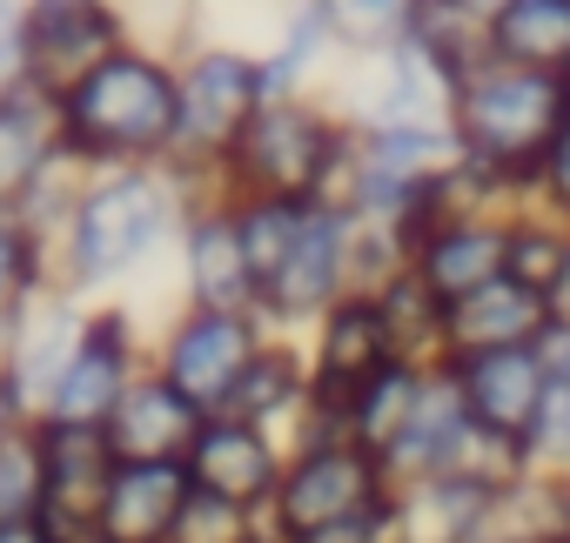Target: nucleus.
I'll use <instances>...</instances> for the list:
<instances>
[{
	"label": "nucleus",
	"mask_w": 570,
	"mask_h": 543,
	"mask_svg": "<svg viewBox=\"0 0 570 543\" xmlns=\"http://www.w3.org/2000/svg\"><path fill=\"white\" fill-rule=\"evenodd\" d=\"M35 436H41V463H48V510L81 536L88 530V510L101 503L121 450L101 423H48L35 416Z\"/></svg>",
	"instance_id": "6ab92c4d"
},
{
	"label": "nucleus",
	"mask_w": 570,
	"mask_h": 543,
	"mask_svg": "<svg viewBox=\"0 0 570 543\" xmlns=\"http://www.w3.org/2000/svg\"><path fill=\"white\" fill-rule=\"evenodd\" d=\"M21 430H35V409H28V396L14 389L8 363H0V443H8V436H21Z\"/></svg>",
	"instance_id": "79ce46f5"
},
{
	"label": "nucleus",
	"mask_w": 570,
	"mask_h": 543,
	"mask_svg": "<svg viewBox=\"0 0 570 543\" xmlns=\"http://www.w3.org/2000/svg\"><path fill=\"white\" fill-rule=\"evenodd\" d=\"M208 188L215 181H202L188 168H108V175H88L68 221H61V235H55L61 289L81 296V303L121 296L161 255H175L181 221Z\"/></svg>",
	"instance_id": "f257e3e1"
},
{
	"label": "nucleus",
	"mask_w": 570,
	"mask_h": 543,
	"mask_svg": "<svg viewBox=\"0 0 570 543\" xmlns=\"http://www.w3.org/2000/svg\"><path fill=\"white\" fill-rule=\"evenodd\" d=\"M350 155V115L336 108L330 88L309 95H275L248 135L228 148L215 168L222 195H289V201H323L336 168Z\"/></svg>",
	"instance_id": "7ed1b4c3"
},
{
	"label": "nucleus",
	"mask_w": 570,
	"mask_h": 543,
	"mask_svg": "<svg viewBox=\"0 0 570 543\" xmlns=\"http://www.w3.org/2000/svg\"><path fill=\"white\" fill-rule=\"evenodd\" d=\"M61 108L55 88H41L35 75H21L0 95V208H21L55 168H61Z\"/></svg>",
	"instance_id": "a211bd4d"
},
{
	"label": "nucleus",
	"mask_w": 570,
	"mask_h": 543,
	"mask_svg": "<svg viewBox=\"0 0 570 543\" xmlns=\"http://www.w3.org/2000/svg\"><path fill=\"white\" fill-rule=\"evenodd\" d=\"M423 376H430L423 363H390V369H376L363 389H350V443H363V450L390 456V450L403 443L410 416H416Z\"/></svg>",
	"instance_id": "7c9ffc66"
},
{
	"label": "nucleus",
	"mask_w": 570,
	"mask_h": 543,
	"mask_svg": "<svg viewBox=\"0 0 570 543\" xmlns=\"http://www.w3.org/2000/svg\"><path fill=\"white\" fill-rule=\"evenodd\" d=\"M195 496L188 463H115L101 503L88 510L81 543H175L181 510Z\"/></svg>",
	"instance_id": "4468645a"
},
{
	"label": "nucleus",
	"mask_w": 570,
	"mask_h": 543,
	"mask_svg": "<svg viewBox=\"0 0 570 543\" xmlns=\"http://www.w3.org/2000/svg\"><path fill=\"white\" fill-rule=\"evenodd\" d=\"M557 309H563V316H570V283H563V296H557Z\"/></svg>",
	"instance_id": "a18cd8bd"
},
{
	"label": "nucleus",
	"mask_w": 570,
	"mask_h": 543,
	"mask_svg": "<svg viewBox=\"0 0 570 543\" xmlns=\"http://www.w3.org/2000/svg\"><path fill=\"white\" fill-rule=\"evenodd\" d=\"M303 349H309V369H316V389H336V396H350V389H363L376 369H390V363H403L396 356V343H390V323H383V303L370 296V289H350L309 336H303Z\"/></svg>",
	"instance_id": "f3484780"
},
{
	"label": "nucleus",
	"mask_w": 570,
	"mask_h": 543,
	"mask_svg": "<svg viewBox=\"0 0 570 543\" xmlns=\"http://www.w3.org/2000/svg\"><path fill=\"white\" fill-rule=\"evenodd\" d=\"M175 276H181V303L195 309H255V268L235 228V201L222 188H208L175 241Z\"/></svg>",
	"instance_id": "ddd939ff"
},
{
	"label": "nucleus",
	"mask_w": 570,
	"mask_h": 543,
	"mask_svg": "<svg viewBox=\"0 0 570 543\" xmlns=\"http://www.w3.org/2000/svg\"><path fill=\"white\" fill-rule=\"evenodd\" d=\"M0 543H81L55 510L48 516H21V523H0Z\"/></svg>",
	"instance_id": "a19ab883"
},
{
	"label": "nucleus",
	"mask_w": 570,
	"mask_h": 543,
	"mask_svg": "<svg viewBox=\"0 0 570 543\" xmlns=\"http://www.w3.org/2000/svg\"><path fill=\"white\" fill-rule=\"evenodd\" d=\"M503 261H510V215H436L410 235V268L443 303L503 283Z\"/></svg>",
	"instance_id": "2eb2a0df"
},
{
	"label": "nucleus",
	"mask_w": 570,
	"mask_h": 543,
	"mask_svg": "<svg viewBox=\"0 0 570 543\" xmlns=\"http://www.w3.org/2000/svg\"><path fill=\"white\" fill-rule=\"evenodd\" d=\"M175 543H275L268 536V516L262 510H242V503H222V496H188L181 510V530Z\"/></svg>",
	"instance_id": "e433bc0d"
},
{
	"label": "nucleus",
	"mask_w": 570,
	"mask_h": 543,
	"mask_svg": "<svg viewBox=\"0 0 570 543\" xmlns=\"http://www.w3.org/2000/svg\"><path fill=\"white\" fill-rule=\"evenodd\" d=\"M403 34H416L430 55H443L456 75H470L476 61H490V28L476 14H463L456 0H416V14H410Z\"/></svg>",
	"instance_id": "473e14b6"
},
{
	"label": "nucleus",
	"mask_w": 570,
	"mask_h": 543,
	"mask_svg": "<svg viewBox=\"0 0 570 543\" xmlns=\"http://www.w3.org/2000/svg\"><path fill=\"white\" fill-rule=\"evenodd\" d=\"M570 121V95L557 75H537V68H517V61H476L463 81H456V101H450V135L470 161L510 175L517 188H530L543 148L557 141V128Z\"/></svg>",
	"instance_id": "20e7f679"
},
{
	"label": "nucleus",
	"mask_w": 570,
	"mask_h": 543,
	"mask_svg": "<svg viewBox=\"0 0 570 543\" xmlns=\"http://www.w3.org/2000/svg\"><path fill=\"white\" fill-rule=\"evenodd\" d=\"M463 430H470V403H463V389H456L450 363H436V369L423 376V396H416V416H410L403 443L383 456L390 483L443 476V470H450V456H456V443H463Z\"/></svg>",
	"instance_id": "b1692460"
},
{
	"label": "nucleus",
	"mask_w": 570,
	"mask_h": 543,
	"mask_svg": "<svg viewBox=\"0 0 570 543\" xmlns=\"http://www.w3.org/2000/svg\"><path fill=\"white\" fill-rule=\"evenodd\" d=\"M21 516H48V463L35 430L0 443V523H21Z\"/></svg>",
	"instance_id": "f704fd0d"
},
{
	"label": "nucleus",
	"mask_w": 570,
	"mask_h": 543,
	"mask_svg": "<svg viewBox=\"0 0 570 543\" xmlns=\"http://www.w3.org/2000/svg\"><path fill=\"white\" fill-rule=\"evenodd\" d=\"M282 470H289V436H275L248 416H208L188 450V476L202 496H222V503H242L262 516L282 490Z\"/></svg>",
	"instance_id": "f8f14e48"
},
{
	"label": "nucleus",
	"mask_w": 570,
	"mask_h": 543,
	"mask_svg": "<svg viewBox=\"0 0 570 543\" xmlns=\"http://www.w3.org/2000/svg\"><path fill=\"white\" fill-rule=\"evenodd\" d=\"M48 289H61L55 235L41 221H28V208H0V323Z\"/></svg>",
	"instance_id": "c85d7f7f"
},
{
	"label": "nucleus",
	"mask_w": 570,
	"mask_h": 543,
	"mask_svg": "<svg viewBox=\"0 0 570 543\" xmlns=\"http://www.w3.org/2000/svg\"><path fill=\"white\" fill-rule=\"evenodd\" d=\"M490 543H570V536H490Z\"/></svg>",
	"instance_id": "c03bdc74"
},
{
	"label": "nucleus",
	"mask_w": 570,
	"mask_h": 543,
	"mask_svg": "<svg viewBox=\"0 0 570 543\" xmlns=\"http://www.w3.org/2000/svg\"><path fill=\"white\" fill-rule=\"evenodd\" d=\"M456 81L463 75L443 55H430L416 34H396L376 55H350L330 95L356 128H410V121H450Z\"/></svg>",
	"instance_id": "6e6552de"
},
{
	"label": "nucleus",
	"mask_w": 570,
	"mask_h": 543,
	"mask_svg": "<svg viewBox=\"0 0 570 543\" xmlns=\"http://www.w3.org/2000/svg\"><path fill=\"white\" fill-rule=\"evenodd\" d=\"M503 276L557 309V296L570 283V221L550 215V208H537V201L517 208L510 215V261H503Z\"/></svg>",
	"instance_id": "cd10ccee"
},
{
	"label": "nucleus",
	"mask_w": 570,
	"mask_h": 543,
	"mask_svg": "<svg viewBox=\"0 0 570 543\" xmlns=\"http://www.w3.org/2000/svg\"><path fill=\"white\" fill-rule=\"evenodd\" d=\"M128 8H135V14H141V8H155V0H128Z\"/></svg>",
	"instance_id": "49530a36"
},
{
	"label": "nucleus",
	"mask_w": 570,
	"mask_h": 543,
	"mask_svg": "<svg viewBox=\"0 0 570 543\" xmlns=\"http://www.w3.org/2000/svg\"><path fill=\"white\" fill-rule=\"evenodd\" d=\"M396 483L383 470L376 450L350 443V436H330V443H289V470H282V490L268 503V536L275 543H309L316 530L370 510V503H390Z\"/></svg>",
	"instance_id": "0eeeda50"
},
{
	"label": "nucleus",
	"mask_w": 570,
	"mask_h": 543,
	"mask_svg": "<svg viewBox=\"0 0 570 543\" xmlns=\"http://www.w3.org/2000/svg\"><path fill=\"white\" fill-rule=\"evenodd\" d=\"M81 323H88V303L68 296V289H48V296H35L28 309H14L0 323V363H8V376H14V389L28 396L35 416L48 409V396H55V383H61L75 343H81Z\"/></svg>",
	"instance_id": "dca6fc26"
},
{
	"label": "nucleus",
	"mask_w": 570,
	"mask_h": 543,
	"mask_svg": "<svg viewBox=\"0 0 570 543\" xmlns=\"http://www.w3.org/2000/svg\"><path fill=\"white\" fill-rule=\"evenodd\" d=\"M128 41H135L128 0H21V55L41 88L81 81Z\"/></svg>",
	"instance_id": "9b49d317"
},
{
	"label": "nucleus",
	"mask_w": 570,
	"mask_h": 543,
	"mask_svg": "<svg viewBox=\"0 0 570 543\" xmlns=\"http://www.w3.org/2000/svg\"><path fill=\"white\" fill-rule=\"evenodd\" d=\"M370 296L383 303V323H390V343H396L403 363H423V369L450 363V303L416 276V268L390 276V283L370 289Z\"/></svg>",
	"instance_id": "bb28decb"
},
{
	"label": "nucleus",
	"mask_w": 570,
	"mask_h": 543,
	"mask_svg": "<svg viewBox=\"0 0 570 543\" xmlns=\"http://www.w3.org/2000/svg\"><path fill=\"white\" fill-rule=\"evenodd\" d=\"M202 423H208V416H202L175 383H161L155 369H141V383H135V389L121 396V409L108 416V436H115V450H121L128 463H188Z\"/></svg>",
	"instance_id": "412c9836"
},
{
	"label": "nucleus",
	"mask_w": 570,
	"mask_h": 543,
	"mask_svg": "<svg viewBox=\"0 0 570 543\" xmlns=\"http://www.w3.org/2000/svg\"><path fill=\"white\" fill-rule=\"evenodd\" d=\"M323 14H330V28H336V41H343V61H350V55L390 48V41L410 28L416 0H323Z\"/></svg>",
	"instance_id": "72a5a7b5"
},
{
	"label": "nucleus",
	"mask_w": 570,
	"mask_h": 543,
	"mask_svg": "<svg viewBox=\"0 0 570 543\" xmlns=\"http://www.w3.org/2000/svg\"><path fill=\"white\" fill-rule=\"evenodd\" d=\"M550 316H557V309H550L543 296H530V289H517V283L503 276V283H490V289H476V296L450 303V356L530 349V343L543 336V323H550Z\"/></svg>",
	"instance_id": "a878e982"
},
{
	"label": "nucleus",
	"mask_w": 570,
	"mask_h": 543,
	"mask_svg": "<svg viewBox=\"0 0 570 543\" xmlns=\"http://www.w3.org/2000/svg\"><path fill=\"white\" fill-rule=\"evenodd\" d=\"M228 201H235V228H242V248H248V268H255V303H262V289L275 283V268L289 261L316 201H289V195H228Z\"/></svg>",
	"instance_id": "2f4dec72"
},
{
	"label": "nucleus",
	"mask_w": 570,
	"mask_h": 543,
	"mask_svg": "<svg viewBox=\"0 0 570 543\" xmlns=\"http://www.w3.org/2000/svg\"><path fill=\"white\" fill-rule=\"evenodd\" d=\"M563 95H570V75H563Z\"/></svg>",
	"instance_id": "09e8293b"
},
{
	"label": "nucleus",
	"mask_w": 570,
	"mask_h": 543,
	"mask_svg": "<svg viewBox=\"0 0 570 543\" xmlns=\"http://www.w3.org/2000/svg\"><path fill=\"white\" fill-rule=\"evenodd\" d=\"M456 8H463V14H476L483 28H497V21H503V14L517 8V0H456Z\"/></svg>",
	"instance_id": "37998d69"
},
{
	"label": "nucleus",
	"mask_w": 570,
	"mask_h": 543,
	"mask_svg": "<svg viewBox=\"0 0 570 543\" xmlns=\"http://www.w3.org/2000/svg\"><path fill=\"white\" fill-rule=\"evenodd\" d=\"M262 343H268V323L255 309H195V303H175L155 323V336H148V369L161 383H175L202 416H222Z\"/></svg>",
	"instance_id": "423d86ee"
},
{
	"label": "nucleus",
	"mask_w": 570,
	"mask_h": 543,
	"mask_svg": "<svg viewBox=\"0 0 570 543\" xmlns=\"http://www.w3.org/2000/svg\"><path fill=\"white\" fill-rule=\"evenodd\" d=\"M148 323H141V309L135 303H121V296H108V303H88V323H81V343H75V356H68V369H61V383H55V396H48V423H101L108 430V416L121 409V396L141 383V369H148Z\"/></svg>",
	"instance_id": "1a4fd4ad"
},
{
	"label": "nucleus",
	"mask_w": 570,
	"mask_h": 543,
	"mask_svg": "<svg viewBox=\"0 0 570 543\" xmlns=\"http://www.w3.org/2000/svg\"><path fill=\"white\" fill-rule=\"evenodd\" d=\"M530 349H537V363H543L550 383H570V316H563V309L543 323V336H537Z\"/></svg>",
	"instance_id": "ea45409f"
},
{
	"label": "nucleus",
	"mask_w": 570,
	"mask_h": 543,
	"mask_svg": "<svg viewBox=\"0 0 570 543\" xmlns=\"http://www.w3.org/2000/svg\"><path fill=\"white\" fill-rule=\"evenodd\" d=\"M517 443H523L530 476L570 483V383H550V389H543V403H537V416H530V430H523Z\"/></svg>",
	"instance_id": "c9c22d12"
},
{
	"label": "nucleus",
	"mask_w": 570,
	"mask_h": 543,
	"mask_svg": "<svg viewBox=\"0 0 570 543\" xmlns=\"http://www.w3.org/2000/svg\"><path fill=\"white\" fill-rule=\"evenodd\" d=\"M530 201L570 221V121H563L557 141L543 148V161H537V175H530Z\"/></svg>",
	"instance_id": "4c0bfd02"
},
{
	"label": "nucleus",
	"mask_w": 570,
	"mask_h": 543,
	"mask_svg": "<svg viewBox=\"0 0 570 543\" xmlns=\"http://www.w3.org/2000/svg\"><path fill=\"white\" fill-rule=\"evenodd\" d=\"M262 68H268V95H309L323 88L330 68H343V41L323 14V0H282V14L262 41Z\"/></svg>",
	"instance_id": "393cba45"
},
{
	"label": "nucleus",
	"mask_w": 570,
	"mask_h": 543,
	"mask_svg": "<svg viewBox=\"0 0 570 543\" xmlns=\"http://www.w3.org/2000/svg\"><path fill=\"white\" fill-rule=\"evenodd\" d=\"M309 396H316V369H309L303 336L268 329V343L255 349V363H248V376L235 383V396H228L222 416H248V423H262V430H275V436H289V430L303 423Z\"/></svg>",
	"instance_id": "4be33fe9"
},
{
	"label": "nucleus",
	"mask_w": 570,
	"mask_h": 543,
	"mask_svg": "<svg viewBox=\"0 0 570 543\" xmlns=\"http://www.w3.org/2000/svg\"><path fill=\"white\" fill-rule=\"evenodd\" d=\"M28 75V55H21V0H0V95Z\"/></svg>",
	"instance_id": "58836bf2"
},
{
	"label": "nucleus",
	"mask_w": 570,
	"mask_h": 543,
	"mask_svg": "<svg viewBox=\"0 0 570 543\" xmlns=\"http://www.w3.org/2000/svg\"><path fill=\"white\" fill-rule=\"evenodd\" d=\"M356 289V221L336 208V201H316L289 261L275 268V283L262 289L255 316L282 336H309L343 296Z\"/></svg>",
	"instance_id": "9d476101"
},
{
	"label": "nucleus",
	"mask_w": 570,
	"mask_h": 543,
	"mask_svg": "<svg viewBox=\"0 0 570 543\" xmlns=\"http://www.w3.org/2000/svg\"><path fill=\"white\" fill-rule=\"evenodd\" d=\"M175 68H181V161L188 175L215 181V168L228 161V148L248 135V121L275 101L268 95V68H262V48L248 41H181L175 48Z\"/></svg>",
	"instance_id": "39448f33"
},
{
	"label": "nucleus",
	"mask_w": 570,
	"mask_h": 543,
	"mask_svg": "<svg viewBox=\"0 0 570 543\" xmlns=\"http://www.w3.org/2000/svg\"><path fill=\"white\" fill-rule=\"evenodd\" d=\"M557 490H563V510H570V483H557Z\"/></svg>",
	"instance_id": "de8ad7c7"
},
{
	"label": "nucleus",
	"mask_w": 570,
	"mask_h": 543,
	"mask_svg": "<svg viewBox=\"0 0 570 543\" xmlns=\"http://www.w3.org/2000/svg\"><path fill=\"white\" fill-rule=\"evenodd\" d=\"M61 155L81 175L108 168H175L181 161V68L161 41H128L81 81L55 88Z\"/></svg>",
	"instance_id": "f03ea898"
},
{
	"label": "nucleus",
	"mask_w": 570,
	"mask_h": 543,
	"mask_svg": "<svg viewBox=\"0 0 570 543\" xmlns=\"http://www.w3.org/2000/svg\"><path fill=\"white\" fill-rule=\"evenodd\" d=\"M490 55L563 81L570 75V0H517L490 28Z\"/></svg>",
	"instance_id": "c756f323"
},
{
	"label": "nucleus",
	"mask_w": 570,
	"mask_h": 543,
	"mask_svg": "<svg viewBox=\"0 0 570 543\" xmlns=\"http://www.w3.org/2000/svg\"><path fill=\"white\" fill-rule=\"evenodd\" d=\"M497 503H503L497 490H476L456 476L396 483V543H490Z\"/></svg>",
	"instance_id": "5701e85b"
},
{
	"label": "nucleus",
	"mask_w": 570,
	"mask_h": 543,
	"mask_svg": "<svg viewBox=\"0 0 570 543\" xmlns=\"http://www.w3.org/2000/svg\"><path fill=\"white\" fill-rule=\"evenodd\" d=\"M450 376L470 403V416L483 430H503V436H523L550 376L537 363V349H483V356H450Z\"/></svg>",
	"instance_id": "aec40b11"
}]
</instances>
